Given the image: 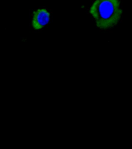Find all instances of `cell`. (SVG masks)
<instances>
[{
    "label": "cell",
    "instance_id": "6da1fadb",
    "mask_svg": "<svg viewBox=\"0 0 132 149\" xmlns=\"http://www.w3.org/2000/svg\"><path fill=\"white\" fill-rule=\"evenodd\" d=\"M89 13L98 28L107 29L118 23L122 10L119 0H96L91 7Z\"/></svg>",
    "mask_w": 132,
    "mask_h": 149
},
{
    "label": "cell",
    "instance_id": "7a4b0ae2",
    "mask_svg": "<svg viewBox=\"0 0 132 149\" xmlns=\"http://www.w3.org/2000/svg\"><path fill=\"white\" fill-rule=\"evenodd\" d=\"M50 20V14L45 9H39L35 12L33 15L32 24L36 30L42 29Z\"/></svg>",
    "mask_w": 132,
    "mask_h": 149
}]
</instances>
